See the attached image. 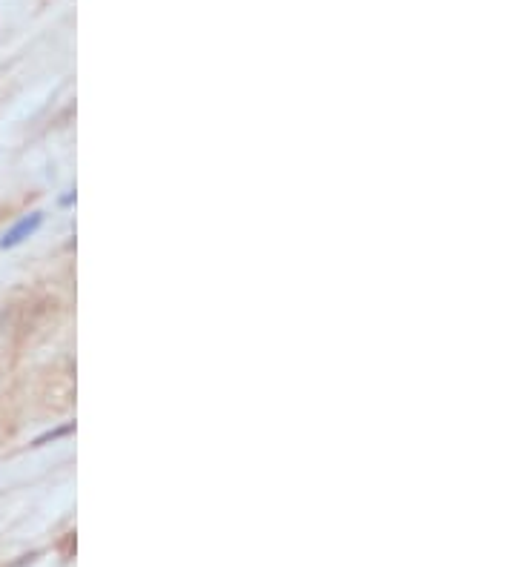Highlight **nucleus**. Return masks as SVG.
<instances>
[{"instance_id": "1", "label": "nucleus", "mask_w": 516, "mask_h": 567, "mask_svg": "<svg viewBox=\"0 0 516 567\" xmlns=\"http://www.w3.org/2000/svg\"><path fill=\"white\" fill-rule=\"evenodd\" d=\"M41 404L52 413H64L75 404V370H72V364H64L61 370L49 373V378L43 381Z\"/></svg>"}, {"instance_id": "2", "label": "nucleus", "mask_w": 516, "mask_h": 567, "mask_svg": "<svg viewBox=\"0 0 516 567\" xmlns=\"http://www.w3.org/2000/svg\"><path fill=\"white\" fill-rule=\"evenodd\" d=\"M38 227H41V212H32L29 218L18 221V224H15L12 230L6 232V238L0 241V247H3V250H9V247H18V244H21V241H26V238H29L32 232L38 230Z\"/></svg>"}, {"instance_id": "3", "label": "nucleus", "mask_w": 516, "mask_h": 567, "mask_svg": "<svg viewBox=\"0 0 516 567\" xmlns=\"http://www.w3.org/2000/svg\"><path fill=\"white\" fill-rule=\"evenodd\" d=\"M9 324H12V307H3V304H0V338L6 336Z\"/></svg>"}]
</instances>
